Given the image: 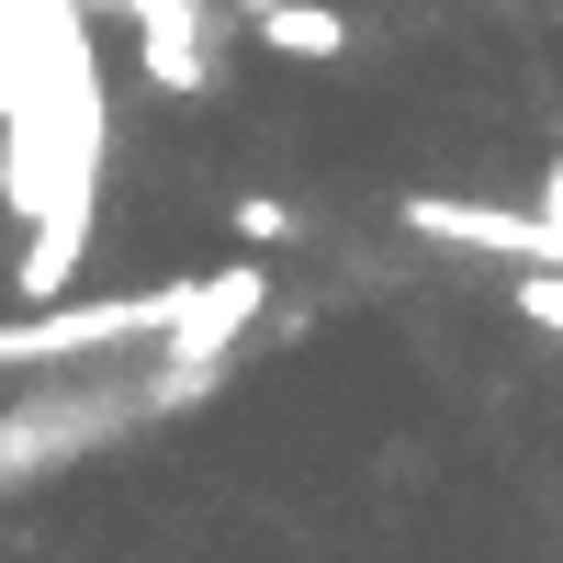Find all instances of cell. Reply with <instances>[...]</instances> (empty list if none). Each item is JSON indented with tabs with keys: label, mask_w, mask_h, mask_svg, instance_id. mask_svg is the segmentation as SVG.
Listing matches in <instances>:
<instances>
[{
	"label": "cell",
	"mask_w": 563,
	"mask_h": 563,
	"mask_svg": "<svg viewBox=\"0 0 563 563\" xmlns=\"http://www.w3.org/2000/svg\"><path fill=\"white\" fill-rule=\"evenodd\" d=\"M180 316V282L158 294H90V305H34V316H0V372H45V361H113V350H147L169 339Z\"/></svg>",
	"instance_id": "cell-2"
},
{
	"label": "cell",
	"mask_w": 563,
	"mask_h": 563,
	"mask_svg": "<svg viewBox=\"0 0 563 563\" xmlns=\"http://www.w3.org/2000/svg\"><path fill=\"white\" fill-rule=\"evenodd\" d=\"M541 214H563V158H552V180H541Z\"/></svg>",
	"instance_id": "cell-8"
},
{
	"label": "cell",
	"mask_w": 563,
	"mask_h": 563,
	"mask_svg": "<svg viewBox=\"0 0 563 563\" xmlns=\"http://www.w3.org/2000/svg\"><path fill=\"white\" fill-rule=\"evenodd\" d=\"M238 238H249V249H282V238H294V203H282V192H249V203H238Z\"/></svg>",
	"instance_id": "cell-7"
},
{
	"label": "cell",
	"mask_w": 563,
	"mask_h": 563,
	"mask_svg": "<svg viewBox=\"0 0 563 563\" xmlns=\"http://www.w3.org/2000/svg\"><path fill=\"white\" fill-rule=\"evenodd\" d=\"M406 225L440 249H485L519 271H563V214H507V203H462V192H406Z\"/></svg>",
	"instance_id": "cell-3"
},
{
	"label": "cell",
	"mask_w": 563,
	"mask_h": 563,
	"mask_svg": "<svg viewBox=\"0 0 563 563\" xmlns=\"http://www.w3.org/2000/svg\"><path fill=\"white\" fill-rule=\"evenodd\" d=\"M249 23H260L271 57H339V45H350V23L316 12V0H271V12H249Z\"/></svg>",
	"instance_id": "cell-6"
},
{
	"label": "cell",
	"mask_w": 563,
	"mask_h": 563,
	"mask_svg": "<svg viewBox=\"0 0 563 563\" xmlns=\"http://www.w3.org/2000/svg\"><path fill=\"white\" fill-rule=\"evenodd\" d=\"M271 316V271H203V282H180V316H169V361H238V339Z\"/></svg>",
	"instance_id": "cell-4"
},
{
	"label": "cell",
	"mask_w": 563,
	"mask_h": 563,
	"mask_svg": "<svg viewBox=\"0 0 563 563\" xmlns=\"http://www.w3.org/2000/svg\"><path fill=\"white\" fill-rule=\"evenodd\" d=\"M113 12L135 23V45H147V79L158 90H214V45H203V0H113Z\"/></svg>",
	"instance_id": "cell-5"
},
{
	"label": "cell",
	"mask_w": 563,
	"mask_h": 563,
	"mask_svg": "<svg viewBox=\"0 0 563 563\" xmlns=\"http://www.w3.org/2000/svg\"><path fill=\"white\" fill-rule=\"evenodd\" d=\"M147 417H158V384H90V395L45 384L34 406H0V496L79 462V451H102V440H124V429H147Z\"/></svg>",
	"instance_id": "cell-1"
},
{
	"label": "cell",
	"mask_w": 563,
	"mask_h": 563,
	"mask_svg": "<svg viewBox=\"0 0 563 563\" xmlns=\"http://www.w3.org/2000/svg\"><path fill=\"white\" fill-rule=\"evenodd\" d=\"M238 12H271V0H238Z\"/></svg>",
	"instance_id": "cell-9"
}]
</instances>
